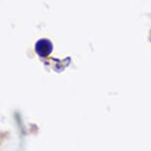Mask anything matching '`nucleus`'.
I'll use <instances>...</instances> for the list:
<instances>
[{
	"label": "nucleus",
	"mask_w": 151,
	"mask_h": 151,
	"mask_svg": "<svg viewBox=\"0 0 151 151\" xmlns=\"http://www.w3.org/2000/svg\"><path fill=\"white\" fill-rule=\"evenodd\" d=\"M52 44L50 41L47 39H42L37 42L36 44V52L41 58H47L48 55H50L52 50Z\"/></svg>",
	"instance_id": "1"
}]
</instances>
